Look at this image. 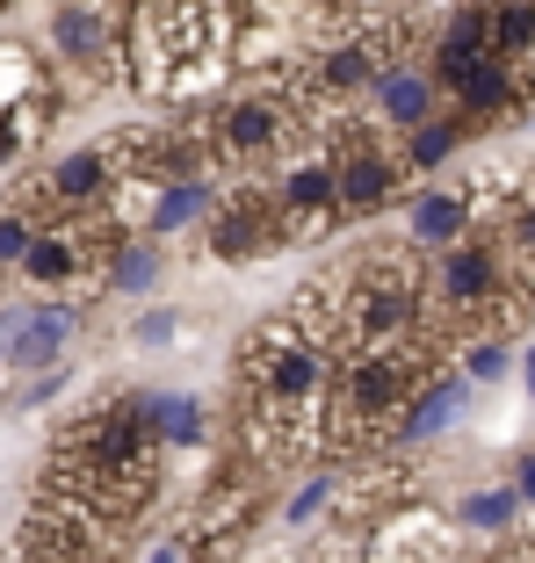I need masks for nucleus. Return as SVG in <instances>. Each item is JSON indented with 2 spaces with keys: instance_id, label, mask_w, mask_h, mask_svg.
Segmentation results:
<instances>
[{
  "instance_id": "obj_1",
  "label": "nucleus",
  "mask_w": 535,
  "mask_h": 563,
  "mask_svg": "<svg viewBox=\"0 0 535 563\" xmlns=\"http://www.w3.org/2000/svg\"><path fill=\"white\" fill-rule=\"evenodd\" d=\"M145 398L152 390H109L87 412H73L51 441L36 492L66 498V506H80L87 520H101L117 534L131 528L145 514V498L160 492V433H152Z\"/></svg>"
},
{
  "instance_id": "obj_2",
  "label": "nucleus",
  "mask_w": 535,
  "mask_h": 563,
  "mask_svg": "<svg viewBox=\"0 0 535 563\" xmlns=\"http://www.w3.org/2000/svg\"><path fill=\"white\" fill-rule=\"evenodd\" d=\"M225 51L218 0H138L131 15V66L152 87H174V73H203Z\"/></svg>"
},
{
  "instance_id": "obj_3",
  "label": "nucleus",
  "mask_w": 535,
  "mask_h": 563,
  "mask_svg": "<svg viewBox=\"0 0 535 563\" xmlns=\"http://www.w3.org/2000/svg\"><path fill=\"white\" fill-rule=\"evenodd\" d=\"M15 556L22 563H117V528H101V520H87L80 506L36 492Z\"/></svg>"
},
{
  "instance_id": "obj_4",
  "label": "nucleus",
  "mask_w": 535,
  "mask_h": 563,
  "mask_svg": "<svg viewBox=\"0 0 535 563\" xmlns=\"http://www.w3.org/2000/svg\"><path fill=\"white\" fill-rule=\"evenodd\" d=\"M73 332H80V311H73V303H22V318H15V332H8L0 354H8V368H22V376H51Z\"/></svg>"
},
{
  "instance_id": "obj_5",
  "label": "nucleus",
  "mask_w": 535,
  "mask_h": 563,
  "mask_svg": "<svg viewBox=\"0 0 535 563\" xmlns=\"http://www.w3.org/2000/svg\"><path fill=\"white\" fill-rule=\"evenodd\" d=\"M210 246L225 253V261H253V253H268V246H283V217H275V202L268 196H225V202H210Z\"/></svg>"
},
{
  "instance_id": "obj_6",
  "label": "nucleus",
  "mask_w": 535,
  "mask_h": 563,
  "mask_svg": "<svg viewBox=\"0 0 535 563\" xmlns=\"http://www.w3.org/2000/svg\"><path fill=\"white\" fill-rule=\"evenodd\" d=\"M369 101H376V117H384L391 131H419V123L435 117V80L398 58V66H384L369 80Z\"/></svg>"
},
{
  "instance_id": "obj_7",
  "label": "nucleus",
  "mask_w": 535,
  "mask_h": 563,
  "mask_svg": "<svg viewBox=\"0 0 535 563\" xmlns=\"http://www.w3.org/2000/svg\"><path fill=\"white\" fill-rule=\"evenodd\" d=\"M470 188H419L413 196V253H441V246H456V239L470 232Z\"/></svg>"
},
{
  "instance_id": "obj_8",
  "label": "nucleus",
  "mask_w": 535,
  "mask_h": 563,
  "mask_svg": "<svg viewBox=\"0 0 535 563\" xmlns=\"http://www.w3.org/2000/svg\"><path fill=\"white\" fill-rule=\"evenodd\" d=\"M463 398H470V383L463 376H435L427 390H419L413 405H405L398 419H391V448H413V441H435L441 427H449L456 412H463Z\"/></svg>"
},
{
  "instance_id": "obj_9",
  "label": "nucleus",
  "mask_w": 535,
  "mask_h": 563,
  "mask_svg": "<svg viewBox=\"0 0 535 563\" xmlns=\"http://www.w3.org/2000/svg\"><path fill=\"white\" fill-rule=\"evenodd\" d=\"M456 95V109L463 117H506L521 101V80H514V66H500V58H470L456 80H441Z\"/></svg>"
},
{
  "instance_id": "obj_10",
  "label": "nucleus",
  "mask_w": 535,
  "mask_h": 563,
  "mask_svg": "<svg viewBox=\"0 0 535 563\" xmlns=\"http://www.w3.org/2000/svg\"><path fill=\"white\" fill-rule=\"evenodd\" d=\"M369 563H449V534H441L427 514L391 520V528L376 534V549H369Z\"/></svg>"
},
{
  "instance_id": "obj_11",
  "label": "nucleus",
  "mask_w": 535,
  "mask_h": 563,
  "mask_svg": "<svg viewBox=\"0 0 535 563\" xmlns=\"http://www.w3.org/2000/svg\"><path fill=\"white\" fill-rule=\"evenodd\" d=\"M80 232H66V224H44V232L30 239V253H22V275L30 282H44V289H58V282H73L80 275Z\"/></svg>"
},
{
  "instance_id": "obj_12",
  "label": "nucleus",
  "mask_w": 535,
  "mask_h": 563,
  "mask_svg": "<svg viewBox=\"0 0 535 563\" xmlns=\"http://www.w3.org/2000/svg\"><path fill=\"white\" fill-rule=\"evenodd\" d=\"M210 181L203 174H182V181H160V202H152V217H145V232L152 239H167V232H182V224H196V217H210Z\"/></svg>"
},
{
  "instance_id": "obj_13",
  "label": "nucleus",
  "mask_w": 535,
  "mask_h": 563,
  "mask_svg": "<svg viewBox=\"0 0 535 563\" xmlns=\"http://www.w3.org/2000/svg\"><path fill=\"white\" fill-rule=\"evenodd\" d=\"M145 412H152V433H160V448H203V398H160V390H152L145 398Z\"/></svg>"
},
{
  "instance_id": "obj_14",
  "label": "nucleus",
  "mask_w": 535,
  "mask_h": 563,
  "mask_svg": "<svg viewBox=\"0 0 535 563\" xmlns=\"http://www.w3.org/2000/svg\"><path fill=\"white\" fill-rule=\"evenodd\" d=\"M456 145H463V117H427L419 131H405V152H398V166L427 174V166L456 159Z\"/></svg>"
},
{
  "instance_id": "obj_15",
  "label": "nucleus",
  "mask_w": 535,
  "mask_h": 563,
  "mask_svg": "<svg viewBox=\"0 0 535 563\" xmlns=\"http://www.w3.org/2000/svg\"><path fill=\"white\" fill-rule=\"evenodd\" d=\"M109 282H117L123 297L152 289V282H160V246H152V239H117V261H109Z\"/></svg>"
},
{
  "instance_id": "obj_16",
  "label": "nucleus",
  "mask_w": 535,
  "mask_h": 563,
  "mask_svg": "<svg viewBox=\"0 0 535 563\" xmlns=\"http://www.w3.org/2000/svg\"><path fill=\"white\" fill-rule=\"evenodd\" d=\"M514 514H521L514 492H470L463 498V528H478V534H506V528H514Z\"/></svg>"
},
{
  "instance_id": "obj_17",
  "label": "nucleus",
  "mask_w": 535,
  "mask_h": 563,
  "mask_svg": "<svg viewBox=\"0 0 535 563\" xmlns=\"http://www.w3.org/2000/svg\"><path fill=\"white\" fill-rule=\"evenodd\" d=\"M506 376V340H470L463 347V383H500Z\"/></svg>"
},
{
  "instance_id": "obj_18",
  "label": "nucleus",
  "mask_w": 535,
  "mask_h": 563,
  "mask_svg": "<svg viewBox=\"0 0 535 563\" xmlns=\"http://www.w3.org/2000/svg\"><path fill=\"white\" fill-rule=\"evenodd\" d=\"M36 232H44V224H36L30 210H8V217H0V267H22V253H30Z\"/></svg>"
},
{
  "instance_id": "obj_19",
  "label": "nucleus",
  "mask_w": 535,
  "mask_h": 563,
  "mask_svg": "<svg viewBox=\"0 0 535 563\" xmlns=\"http://www.w3.org/2000/svg\"><path fill=\"white\" fill-rule=\"evenodd\" d=\"M326 498H334V477H312V484H304L297 498H290V520H312L318 506H326Z\"/></svg>"
},
{
  "instance_id": "obj_20",
  "label": "nucleus",
  "mask_w": 535,
  "mask_h": 563,
  "mask_svg": "<svg viewBox=\"0 0 535 563\" xmlns=\"http://www.w3.org/2000/svg\"><path fill=\"white\" fill-rule=\"evenodd\" d=\"M160 340H174V311H145L138 318V347H160Z\"/></svg>"
},
{
  "instance_id": "obj_21",
  "label": "nucleus",
  "mask_w": 535,
  "mask_h": 563,
  "mask_svg": "<svg viewBox=\"0 0 535 563\" xmlns=\"http://www.w3.org/2000/svg\"><path fill=\"white\" fill-rule=\"evenodd\" d=\"M514 498H521V506H535V455H521V470H514Z\"/></svg>"
},
{
  "instance_id": "obj_22",
  "label": "nucleus",
  "mask_w": 535,
  "mask_h": 563,
  "mask_svg": "<svg viewBox=\"0 0 535 563\" xmlns=\"http://www.w3.org/2000/svg\"><path fill=\"white\" fill-rule=\"evenodd\" d=\"M528 398H535V347H528Z\"/></svg>"
}]
</instances>
